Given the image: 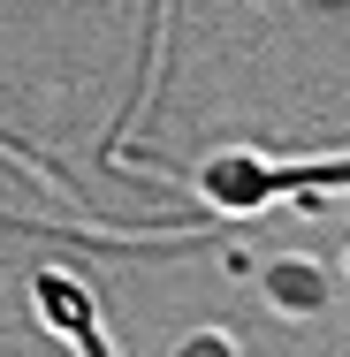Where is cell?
<instances>
[{"instance_id":"1","label":"cell","mask_w":350,"mask_h":357,"mask_svg":"<svg viewBox=\"0 0 350 357\" xmlns=\"http://www.w3.org/2000/svg\"><path fill=\"white\" fill-rule=\"evenodd\" d=\"M198 206L228 220L267 213L275 198H297V190H350V152L335 160H267V152H206L198 175H191Z\"/></svg>"},{"instance_id":"2","label":"cell","mask_w":350,"mask_h":357,"mask_svg":"<svg viewBox=\"0 0 350 357\" xmlns=\"http://www.w3.org/2000/svg\"><path fill=\"white\" fill-rule=\"evenodd\" d=\"M31 304H38V319L69 342L76 357H115L107 350V335H99V312H92V289L76 282V274H61V266H38L31 274Z\"/></svg>"},{"instance_id":"3","label":"cell","mask_w":350,"mask_h":357,"mask_svg":"<svg viewBox=\"0 0 350 357\" xmlns=\"http://www.w3.org/2000/svg\"><path fill=\"white\" fill-rule=\"evenodd\" d=\"M267 296H275L282 312H320L328 304V274L312 259H275L267 266Z\"/></svg>"},{"instance_id":"4","label":"cell","mask_w":350,"mask_h":357,"mask_svg":"<svg viewBox=\"0 0 350 357\" xmlns=\"http://www.w3.org/2000/svg\"><path fill=\"white\" fill-rule=\"evenodd\" d=\"M175 357H236V342L221 335V327H198V335H183V350Z\"/></svg>"}]
</instances>
